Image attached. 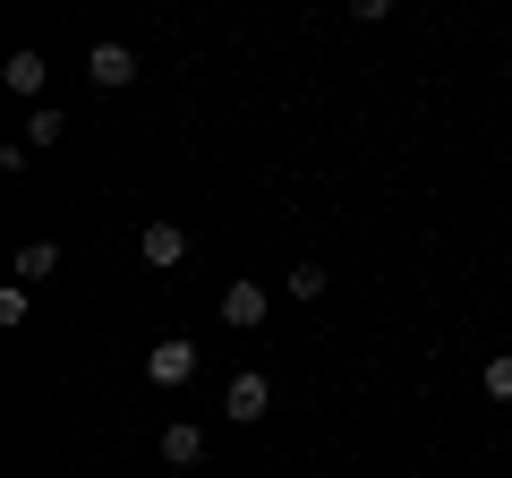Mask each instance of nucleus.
Listing matches in <instances>:
<instances>
[{
    "instance_id": "nucleus-1",
    "label": "nucleus",
    "mask_w": 512,
    "mask_h": 478,
    "mask_svg": "<svg viewBox=\"0 0 512 478\" xmlns=\"http://www.w3.org/2000/svg\"><path fill=\"white\" fill-rule=\"evenodd\" d=\"M222 410H231V419L239 427H256V419H265V410H274V385H265V376H231V393H222Z\"/></svg>"
},
{
    "instance_id": "nucleus-2",
    "label": "nucleus",
    "mask_w": 512,
    "mask_h": 478,
    "mask_svg": "<svg viewBox=\"0 0 512 478\" xmlns=\"http://www.w3.org/2000/svg\"><path fill=\"white\" fill-rule=\"evenodd\" d=\"M86 77H94L103 94H120L128 77H137V52H128V43H94V52H86Z\"/></svg>"
},
{
    "instance_id": "nucleus-3",
    "label": "nucleus",
    "mask_w": 512,
    "mask_h": 478,
    "mask_svg": "<svg viewBox=\"0 0 512 478\" xmlns=\"http://www.w3.org/2000/svg\"><path fill=\"white\" fill-rule=\"evenodd\" d=\"M146 376H154V385H188V376H197V342H154L146 350Z\"/></svg>"
},
{
    "instance_id": "nucleus-4",
    "label": "nucleus",
    "mask_w": 512,
    "mask_h": 478,
    "mask_svg": "<svg viewBox=\"0 0 512 478\" xmlns=\"http://www.w3.org/2000/svg\"><path fill=\"white\" fill-rule=\"evenodd\" d=\"M265 308H274V299H265V282H231V291H222V325H265Z\"/></svg>"
},
{
    "instance_id": "nucleus-5",
    "label": "nucleus",
    "mask_w": 512,
    "mask_h": 478,
    "mask_svg": "<svg viewBox=\"0 0 512 478\" xmlns=\"http://www.w3.org/2000/svg\"><path fill=\"white\" fill-rule=\"evenodd\" d=\"M43 77H52V69H43V52H9V60H0V86L26 94V103H43Z\"/></svg>"
},
{
    "instance_id": "nucleus-6",
    "label": "nucleus",
    "mask_w": 512,
    "mask_h": 478,
    "mask_svg": "<svg viewBox=\"0 0 512 478\" xmlns=\"http://www.w3.org/2000/svg\"><path fill=\"white\" fill-rule=\"evenodd\" d=\"M137 248H146V265H188V231H180V222H146Z\"/></svg>"
},
{
    "instance_id": "nucleus-7",
    "label": "nucleus",
    "mask_w": 512,
    "mask_h": 478,
    "mask_svg": "<svg viewBox=\"0 0 512 478\" xmlns=\"http://www.w3.org/2000/svg\"><path fill=\"white\" fill-rule=\"evenodd\" d=\"M163 461H180V470H197V461H205V427L171 419V427H163Z\"/></svg>"
},
{
    "instance_id": "nucleus-8",
    "label": "nucleus",
    "mask_w": 512,
    "mask_h": 478,
    "mask_svg": "<svg viewBox=\"0 0 512 478\" xmlns=\"http://www.w3.org/2000/svg\"><path fill=\"white\" fill-rule=\"evenodd\" d=\"M60 274V248H52V239H26V248H18V282H52Z\"/></svg>"
},
{
    "instance_id": "nucleus-9",
    "label": "nucleus",
    "mask_w": 512,
    "mask_h": 478,
    "mask_svg": "<svg viewBox=\"0 0 512 478\" xmlns=\"http://www.w3.org/2000/svg\"><path fill=\"white\" fill-rule=\"evenodd\" d=\"M60 137H69L60 103H35V111H26V146H60Z\"/></svg>"
},
{
    "instance_id": "nucleus-10",
    "label": "nucleus",
    "mask_w": 512,
    "mask_h": 478,
    "mask_svg": "<svg viewBox=\"0 0 512 478\" xmlns=\"http://www.w3.org/2000/svg\"><path fill=\"white\" fill-rule=\"evenodd\" d=\"M291 299H325V265H291Z\"/></svg>"
},
{
    "instance_id": "nucleus-11",
    "label": "nucleus",
    "mask_w": 512,
    "mask_h": 478,
    "mask_svg": "<svg viewBox=\"0 0 512 478\" xmlns=\"http://www.w3.org/2000/svg\"><path fill=\"white\" fill-rule=\"evenodd\" d=\"M487 393H495V402H512V350H495V359H487Z\"/></svg>"
},
{
    "instance_id": "nucleus-12",
    "label": "nucleus",
    "mask_w": 512,
    "mask_h": 478,
    "mask_svg": "<svg viewBox=\"0 0 512 478\" xmlns=\"http://www.w3.org/2000/svg\"><path fill=\"white\" fill-rule=\"evenodd\" d=\"M26 291H35V282H9V291H0V325H26Z\"/></svg>"
},
{
    "instance_id": "nucleus-13",
    "label": "nucleus",
    "mask_w": 512,
    "mask_h": 478,
    "mask_svg": "<svg viewBox=\"0 0 512 478\" xmlns=\"http://www.w3.org/2000/svg\"><path fill=\"white\" fill-rule=\"evenodd\" d=\"M350 18H359V26H384V18H393V0H350Z\"/></svg>"
}]
</instances>
